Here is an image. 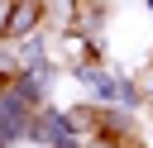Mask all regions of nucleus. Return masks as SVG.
<instances>
[{
  "instance_id": "f257e3e1",
  "label": "nucleus",
  "mask_w": 153,
  "mask_h": 148,
  "mask_svg": "<svg viewBox=\"0 0 153 148\" xmlns=\"http://www.w3.org/2000/svg\"><path fill=\"white\" fill-rule=\"evenodd\" d=\"M33 110H38V105H29L14 86H5V95H0V148H10V143H29Z\"/></svg>"
},
{
  "instance_id": "f03ea898",
  "label": "nucleus",
  "mask_w": 153,
  "mask_h": 148,
  "mask_svg": "<svg viewBox=\"0 0 153 148\" xmlns=\"http://www.w3.org/2000/svg\"><path fill=\"white\" fill-rule=\"evenodd\" d=\"M29 143H57V148H72V143H81V134L72 129L67 110H48V105H38V110H33V124H29Z\"/></svg>"
},
{
  "instance_id": "7ed1b4c3",
  "label": "nucleus",
  "mask_w": 153,
  "mask_h": 148,
  "mask_svg": "<svg viewBox=\"0 0 153 148\" xmlns=\"http://www.w3.org/2000/svg\"><path fill=\"white\" fill-rule=\"evenodd\" d=\"M72 76L100 100V105H120V72H110V67H100V57L96 62H81V67H72Z\"/></svg>"
},
{
  "instance_id": "20e7f679",
  "label": "nucleus",
  "mask_w": 153,
  "mask_h": 148,
  "mask_svg": "<svg viewBox=\"0 0 153 148\" xmlns=\"http://www.w3.org/2000/svg\"><path fill=\"white\" fill-rule=\"evenodd\" d=\"M43 24H48L43 0H14V14H10V33H5V43H19V38L38 33Z\"/></svg>"
},
{
  "instance_id": "39448f33",
  "label": "nucleus",
  "mask_w": 153,
  "mask_h": 148,
  "mask_svg": "<svg viewBox=\"0 0 153 148\" xmlns=\"http://www.w3.org/2000/svg\"><path fill=\"white\" fill-rule=\"evenodd\" d=\"M43 10H48V24L57 33L76 29V19H81V0H43Z\"/></svg>"
},
{
  "instance_id": "423d86ee",
  "label": "nucleus",
  "mask_w": 153,
  "mask_h": 148,
  "mask_svg": "<svg viewBox=\"0 0 153 148\" xmlns=\"http://www.w3.org/2000/svg\"><path fill=\"white\" fill-rule=\"evenodd\" d=\"M10 14H14V0H0V43H5V33H10Z\"/></svg>"
},
{
  "instance_id": "0eeeda50",
  "label": "nucleus",
  "mask_w": 153,
  "mask_h": 148,
  "mask_svg": "<svg viewBox=\"0 0 153 148\" xmlns=\"http://www.w3.org/2000/svg\"><path fill=\"white\" fill-rule=\"evenodd\" d=\"M10 81H14V76H10V72H0V95H5V86H10Z\"/></svg>"
},
{
  "instance_id": "6e6552de",
  "label": "nucleus",
  "mask_w": 153,
  "mask_h": 148,
  "mask_svg": "<svg viewBox=\"0 0 153 148\" xmlns=\"http://www.w3.org/2000/svg\"><path fill=\"white\" fill-rule=\"evenodd\" d=\"M148 95H153V81H148Z\"/></svg>"
},
{
  "instance_id": "1a4fd4ad",
  "label": "nucleus",
  "mask_w": 153,
  "mask_h": 148,
  "mask_svg": "<svg viewBox=\"0 0 153 148\" xmlns=\"http://www.w3.org/2000/svg\"><path fill=\"white\" fill-rule=\"evenodd\" d=\"M148 14H153V0H148Z\"/></svg>"
}]
</instances>
